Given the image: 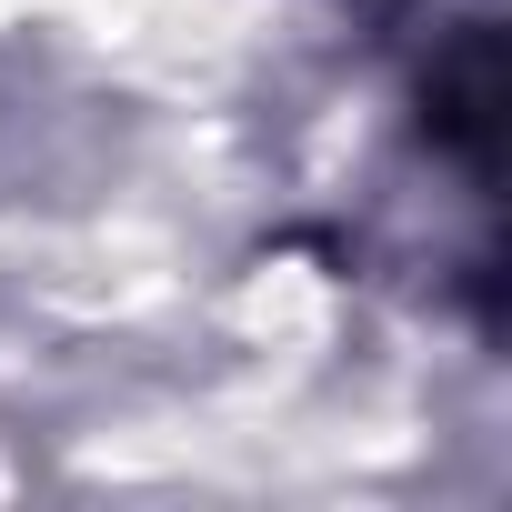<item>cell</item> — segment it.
I'll list each match as a JSON object with an SVG mask.
<instances>
[{
  "mask_svg": "<svg viewBox=\"0 0 512 512\" xmlns=\"http://www.w3.org/2000/svg\"><path fill=\"white\" fill-rule=\"evenodd\" d=\"M422 121H432V141H452L472 171H492V131H502V61H492V31H462V41L432 61Z\"/></svg>",
  "mask_w": 512,
  "mask_h": 512,
  "instance_id": "1",
  "label": "cell"
}]
</instances>
